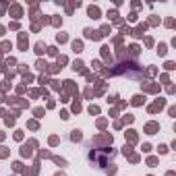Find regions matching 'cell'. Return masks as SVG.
<instances>
[{"label":"cell","mask_w":176,"mask_h":176,"mask_svg":"<svg viewBox=\"0 0 176 176\" xmlns=\"http://www.w3.org/2000/svg\"><path fill=\"white\" fill-rule=\"evenodd\" d=\"M114 155H116V151H114L112 147H104V149H91V151H89V160H91L93 164H97L99 168L108 166V162H110Z\"/></svg>","instance_id":"obj_1"},{"label":"cell","mask_w":176,"mask_h":176,"mask_svg":"<svg viewBox=\"0 0 176 176\" xmlns=\"http://www.w3.org/2000/svg\"><path fill=\"white\" fill-rule=\"evenodd\" d=\"M83 33H85V37H87V39H99V37H102V35H99V31H93V29H85Z\"/></svg>","instance_id":"obj_2"},{"label":"cell","mask_w":176,"mask_h":176,"mask_svg":"<svg viewBox=\"0 0 176 176\" xmlns=\"http://www.w3.org/2000/svg\"><path fill=\"white\" fill-rule=\"evenodd\" d=\"M145 131L149 133V135H153L155 131H160V124H155V122H149V124L145 126Z\"/></svg>","instance_id":"obj_3"},{"label":"cell","mask_w":176,"mask_h":176,"mask_svg":"<svg viewBox=\"0 0 176 176\" xmlns=\"http://www.w3.org/2000/svg\"><path fill=\"white\" fill-rule=\"evenodd\" d=\"M89 17L91 19H99V8L97 6H89Z\"/></svg>","instance_id":"obj_4"},{"label":"cell","mask_w":176,"mask_h":176,"mask_svg":"<svg viewBox=\"0 0 176 176\" xmlns=\"http://www.w3.org/2000/svg\"><path fill=\"white\" fill-rule=\"evenodd\" d=\"M71 139H73V141H81V139H83L81 131H79V128H75V131H73V135H71Z\"/></svg>","instance_id":"obj_5"},{"label":"cell","mask_w":176,"mask_h":176,"mask_svg":"<svg viewBox=\"0 0 176 176\" xmlns=\"http://www.w3.org/2000/svg\"><path fill=\"white\" fill-rule=\"evenodd\" d=\"M73 50L79 54V52H83V42H73Z\"/></svg>","instance_id":"obj_6"},{"label":"cell","mask_w":176,"mask_h":176,"mask_svg":"<svg viewBox=\"0 0 176 176\" xmlns=\"http://www.w3.org/2000/svg\"><path fill=\"white\" fill-rule=\"evenodd\" d=\"M143 102H145V97H143V95H135V97H133V104H135V106H141Z\"/></svg>","instance_id":"obj_7"},{"label":"cell","mask_w":176,"mask_h":176,"mask_svg":"<svg viewBox=\"0 0 176 176\" xmlns=\"http://www.w3.org/2000/svg\"><path fill=\"white\" fill-rule=\"evenodd\" d=\"M143 31H145V25H139V27L135 29V33H133V35H137V37H141V35H143Z\"/></svg>","instance_id":"obj_8"},{"label":"cell","mask_w":176,"mask_h":176,"mask_svg":"<svg viewBox=\"0 0 176 176\" xmlns=\"http://www.w3.org/2000/svg\"><path fill=\"white\" fill-rule=\"evenodd\" d=\"M10 48H13V46H10V42H4V44L0 46V52H8Z\"/></svg>","instance_id":"obj_9"},{"label":"cell","mask_w":176,"mask_h":176,"mask_svg":"<svg viewBox=\"0 0 176 176\" xmlns=\"http://www.w3.org/2000/svg\"><path fill=\"white\" fill-rule=\"evenodd\" d=\"M73 68H75V71H83V62H81V60H75V62H73Z\"/></svg>","instance_id":"obj_10"},{"label":"cell","mask_w":176,"mask_h":176,"mask_svg":"<svg viewBox=\"0 0 176 176\" xmlns=\"http://www.w3.org/2000/svg\"><path fill=\"white\" fill-rule=\"evenodd\" d=\"M35 52H37V54H44V52H46V46H44V44H37V46H35Z\"/></svg>","instance_id":"obj_11"},{"label":"cell","mask_w":176,"mask_h":176,"mask_svg":"<svg viewBox=\"0 0 176 176\" xmlns=\"http://www.w3.org/2000/svg\"><path fill=\"white\" fill-rule=\"evenodd\" d=\"M157 54H160V56H166V44H160V48H157Z\"/></svg>","instance_id":"obj_12"},{"label":"cell","mask_w":176,"mask_h":176,"mask_svg":"<svg viewBox=\"0 0 176 176\" xmlns=\"http://www.w3.org/2000/svg\"><path fill=\"white\" fill-rule=\"evenodd\" d=\"M35 66H37L39 71H46V66H48V64H46L44 60H37V64H35Z\"/></svg>","instance_id":"obj_13"},{"label":"cell","mask_w":176,"mask_h":176,"mask_svg":"<svg viewBox=\"0 0 176 176\" xmlns=\"http://www.w3.org/2000/svg\"><path fill=\"white\" fill-rule=\"evenodd\" d=\"M21 153H23V155H31V149L27 145H23V149H21Z\"/></svg>","instance_id":"obj_14"},{"label":"cell","mask_w":176,"mask_h":176,"mask_svg":"<svg viewBox=\"0 0 176 176\" xmlns=\"http://www.w3.org/2000/svg\"><path fill=\"white\" fill-rule=\"evenodd\" d=\"M13 15H15V17H21V8H19V6H13Z\"/></svg>","instance_id":"obj_15"},{"label":"cell","mask_w":176,"mask_h":176,"mask_svg":"<svg viewBox=\"0 0 176 176\" xmlns=\"http://www.w3.org/2000/svg\"><path fill=\"white\" fill-rule=\"evenodd\" d=\"M166 68H168V71H174V68H176V64L172 62V60H170V62H166Z\"/></svg>","instance_id":"obj_16"},{"label":"cell","mask_w":176,"mask_h":176,"mask_svg":"<svg viewBox=\"0 0 176 176\" xmlns=\"http://www.w3.org/2000/svg\"><path fill=\"white\" fill-rule=\"evenodd\" d=\"M56 39H58V42H66V35H64V33H58Z\"/></svg>","instance_id":"obj_17"},{"label":"cell","mask_w":176,"mask_h":176,"mask_svg":"<svg viewBox=\"0 0 176 176\" xmlns=\"http://www.w3.org/2000/svg\"><path fill=\"white\" fill-rule=\"evenodd\" d=\"M79 110H81V106H79V102H75L73 104V112H79Z\"/></svg>","instance_id":"obj_18"},{"label":"cell","mask_w":176,"mask_h":176,"mask_svg":"<svg viewBox=\"0 0 176 176\" xmlns=\"http://www.w3.org/2000/svg\"><path fill=\"white\" fill-rule=\"evenodd\" d=\"M89 112H91V114H97V112H99V108H97V106H91V108H89Z\"/></svg>","instance_id":"obj_19"},{"label":"cell","mask_w":176,"mask_h":176,"mask_svg":"<svg viewBox=\"0 0 176 176\" xmlns=\"http://www.w3.org/2000/svg\"><path fill=\"white\" fill-rule=\"evenodd\" d=\"M42 114H44V110H42V108H35V116L42 118Z\"/></svg>","instance_id":"obj_20"},{"label":"cell","mask_w":176,"mask_h":176,"mask_svg":"<svg viewBox=\"0 0 176 176\" xmlns=\"http://www.w3.org/2000/svg\"><path fill=\"white\" fill-rule=\"evenodd\" d=\"M122 153H124V155H128V153H131V147L124 145V147H122Z\"/></svg>","instance_id":"obj_21"},{"label":"cell","mask_w":176,"mask_h":176,"mask_svg":"<svg viewBox=\"0 0 176 176\" xmlns=\"http://www.w3.org/2000/svg\"><path fill=\"white\" fill-rule=\"evenodd\" d=\"M15 139H19V141H21V139H23V133H21V131H17V133H15Z\"/></svg>","instance_id":"obj_22"},{"label":"cell","mask_w":176,"mask_h":176,"mask_svg":"<svg viewBox=\"0 0 176 176\" xmlns=\"http://www.w3.org/2000/svg\"><path fill=\"white\" fill-rule=\"evenodd\" d=\"M157 151H160V153H166V151H168V147H166V145H160V149H157Z\"/></svg>","instance_id":"obj_23"},{"label":"cell","mask_w":176,"mask_h":176,"mask_svg":"<svg viewBox=\"0 0 176 176\" xmlns=\"http://www.w3.org/2000/svg\"><path fill=\"white\" fill-rule=\"evenodd\" d=\"M6 155V147H0V157H4Z\"/></svg>","instance_id":"obj_24"},{"label":"cell","mask_w":176,"mask_h":176,"mask_svg":"<svg viewBox=\"0 0 176 176\" xmlns=\"http://www.w3.org/2000/svg\"><path fill=\"white\" fill-rule=\"evenodd\" d=\"M2 31H4V27H0V35H2Z\"/></svg>","instance_id":"obj_25"},{"label":"cell","mask_w":176,"mask_h":176,"mask_svg":"<svg viewBox=\"0 0 176 176\" xmlns=\"http://www.w3.org/2000/svg\"><path fill=\"white\" fill-rule=\"evenodd\" d=\"M56 176H64V174H60V172H58V174H56Z\"/></svg>","instance_id":"obj_26"}]
</instances>
